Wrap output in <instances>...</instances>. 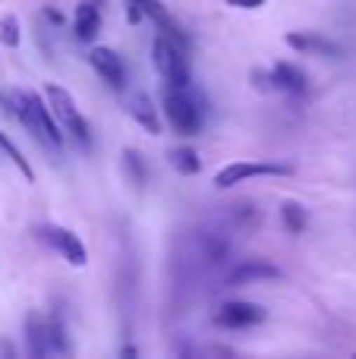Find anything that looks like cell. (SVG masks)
I'll use <instances>...</instances> for the list:
<instances>
[{
	"mask_svg": "<svg viewBox=\"0 0 356 359\" xmlns=\"http://www.w3.org/2000/svg\"><path fill=\"white\" fill-rule=\"evenodd\" d=\"M287 174H290V168H284V164L237 161V164H227V168H221L218 174H214V186H218V189H227V186H237L249 177H287Z\"/></svg>",
	"mask_w": 356,
	"mask_h": 359,
	"instance_id": "obj_5",
	"label": "cell"
},
{
	"mask_svg": "<svg viewBox=\"0 0 356 359\" xmlns=\"http://www.w3.org/2000/svg\"><path fill=\"white\" fill-rule=\"evenodd\" d=\"M88 60H92V67H95V73L101 76V79L107 82L111 88H123V79H126V73H123V60H120L117 54H114L111 48H95L92 54H88Z\"/></svg>",
	"mask_w": 356,
	"mask_h": 359,
	"instance_id": "obj_8",
	"label": "cell"
},
{
	"mask_svg": "<svg viewBox=\"0 0 356 359\" xmlns=\"http://www.w3.org/2000/svg\"><path fill=\"white\" fill-rule=\"evenodd\" d=\"M281 221H284V227H287V233H303L306 224H309V217H306V208H303L300 202H284L281 205Z\"/></svg>",
	"mask_w": 356,
	"mask_h": 359,
	"instance_id": "obj_16",
	"label": "cell"
},
{
	"mask_svg": "<svg viewBox=\"0 0 356 359\" xmlns=\"http://www.w3.org/2000/svg\"><path fill=\"white\" fill-rule=\"evenodd\" d=\"M278 278H281V271H278L275 265L256 259V262H243V265L233 268V271L227 274V284L243 287V284H259V280H278Z\"/></svg>",
	"mask_w": 356,
	"mask_h": 359,
	"instance_id": "obj_9",
	"label": "cell"
},
{
	"mask_svg": "<svg viewBox=\"0 0 356 359\" xmlns=\"http://www.w3.org/2000/svg\"><path fill=\"white\" fill-rule=\"evenodd\" d=\"M268 76H271V82H275V88H281V92H287V95L306 92V73L296 69L294 63H275Z\"/></svg>",
	"mask_w": 356,
	"mask_h": 359,
	"instance_id": "obj_13",
	"label": "cell"
},
{
	"mask_svg": "<svg viewBox=\"0 0 356 359\" xmlns=\"http://www.w3.org/2000/svg\"><path fill=\"white\" fill-rule=\"evenodd\" d=\"M265 0H227V6H237V10H256Z\"/></svg>",
	"mask_w": 356,
	"mask_h": 359,
	"instance_id": "obj_22",
	"label": "cell"
},
{
	"mask_svg": "<svg viewBox=\"0 0 356 359\" xmlns=\"http://www.w3.org/2000/svg\"><path fill=\"white\" fill-rule=\"evenodd\" d=\"M73 29H76V38L79 41H92L101 29V13H98V4L95 0H82L76 6V16H73Z\"/></svg>",
	"mask_w": 356,
	"mask_h": 359,
	"instance_id": "obj_12",
	"label": "cell"
},
{
	"mask_svg": "<svg viewBox=\"0 0 356 359\" xmlns=\"http://www.w3.org/2000/svg\"><path fill=\"white\" fill-rule=\"evenodd\" d=\"M10 104H13V114L19 117V123H22L44 149H54V151L60 149L63 133H60V126H57V117L48 101H41L35 92H13Z\"/></svg>",
	"mask_w": 356,
	"mask_h": 359,
	"instance_id": "obj_1",
	"label": "cell"
},
{
	"mask_svg": "<svg viewBox=\"0 0 356 359\" xmlns=\"http://www.w3.org/2000/svg\"><path fill=\"white\" fill-rule=\"evenodd\" d=\"M19 41H22V35H19V19L13 16V13L0 16V44H6V48H19Z\"/></svg>",
	"mask_w": 356,
	"mask_h": 359,
	"instance_id": "obj_17",
	"label": "cell"
},
{
	"mask_svg": "<svg viewBox=\"0 0 356 359\" xmlns=\"http://www.w3.org/2000/svg\"><path fill=\"white\" fill-rule=\"evenodd\" d=\"M48 331H50V353H69V344H67V331H63L60 318H48Z\"/></svg>",
	"mask_w": 356,
	"mask_h": 359,
	"instance_id": "obj_18",
	"label": "cell"
},
{
	"mask_svg": "<svg viewBox=\"0 0 356 359\" xmlns=\"http://www.w3.org/2000/svg\"><path fill=\"white\" fill-rule=\"evenodd\" d=\"M164 117L180 136H199L202 130V107L189 95V88H170L164 92Z\"/></svg>",
	"mask_w": 356,
	"mask_h": 359,
	"instance_id": "obj_2",
	"label": "cell"
},
{
	"mask_svg": "<svg viewBox=\"0 0 356 359\" xmlns=\"http://www.w3.org/2000/svg\"><path fill=\"white\" fill-rule=\"evenodd\" d=\"M142 4H145V0H126V19H130L132 25H136V22H142V16H145Z\"/></svg>",
	"mask_w": 356,
	"mask_h": 359,
	"instance_id": "obj_21",
	"label": "cell"
},
{
	"mask_svg": "<svg viewBox=\"0 0 356 359\" xmlns=\"http://www.w3.org/2000/svg\"><path fill=\"white\" fill-rule=\"evenodd\" d=\"M233 217L240 221V227H256V224H259V211H256V205H246V202L233 205Z\"/></svg>",
	"mask_w": 356,
	"mask_h": 359,
	"instance_id": "obj_20",
	"label": "cell"
},
{
	"mask_svg": "<svg viewBox=\"0 0 356 359\" xmlns=\"http://www.w3.org/2000/svg\"><path fill=\"white\" fill-rule=\"evenodd\" d=\"M287 44L294 50H303V54H341V48L328 38L315 35V32H290Z\"/></svg>",
	"mask_w": 356,
	"mask_h": 359,
	"instance_id": "obj_14",
	"label": "cell"
},
{
	"mask_svg": "<svg viewBox=\"0 0 356 359\" xmlns=\"http://www.w3.org/2000/svg\"><path fill=\"white\" fill-rule=\"evenodd\" d=\"M265 316L268 312L262 309L259 303H243V299H233V303H224L221 306V312L214 316V322L221 325V328H252V325H262Z\"/></svg>",
	"mask_w": 356,
	"mask_h": 359,
	"instance_id": "obj_7",
	"label": "cell"
},
{
	"mask_svg": "<svg viewBox=\"0 0 356 359\" xmlns=\"http://www.w3.org/2000/svg\"><path fill=\"white\" fill-rule=\"evenodd\" d=\"M170 164H174V170L177 174H183V177H196L202 170V158L196 155L193 149H186V145L170 151Z\"/></svg>",
	"mask_w": 356,
	"mask_h": 359,
	"instance_id": "obj_15",
	"label": "cell"
},
{
	"mask_svg": "<svg viewBox=\"0 0 356 359\" xmlns=\"http://www.w3.org/2000/svg\"><path fill=\"white\" fill-rule=\"evenodd\" d=\"M41 233H44V240H48L50 246H54L57 252H60L73 268H82V265L88 262V249H85V243H82L79 236L73 233V230L60 227V224H48V227H44Z\"/></svg>",
	"mask_w": 356,
	"mask_h": 359,
	"instance_id": "obj_6",
	"label": "cell"
},
{
	"mask_svg": "<svg viewBox=\"0 0 356 359\" xmlns=\"http://www.w3.org/2000/svg\"><path fill=\"white\" fill-rule=\"evenodd\" d=\"M44 98H48V104H50V111H54L57 123L67 126V133H73V136L79 139L82 145L92 139L85 117L76 111V101H73V95H69L67 88H60V86H44Z\"/></svg>",
	"mask_w": 356,
	"mask_h": 359,
	"instance_id": "obj_4",
	"label": "cell"
},
{
	"mask_svg": "<svg viewBox=\"0 0 356 359\" xmlns=\"http://www.w3.org/2000/svg\"><path fill=\"white\" fill-rule=\"evenodd\" d=\"M123 164L130 168V174H132V180H136V186H142L145 183V161H142V155L139 151H123Z\"/></svg>",
	"mask_w": 356,
	"mask_h": 359,
	"instance_id": "obj_19",
	"label": "cell"
},
{
	"mask_svg": "<svg viewBox=\"0 0 356 359\" xmlns=\"http://www.w3.org/2000/svg\"><path fill=\"white\" fill-rule=\"evenodd\" d=\"M126 111H130V117L136 120L145 133H151V136H158V133H161L158 111H155V104H151V98L145 92H132L130 98H126Z\"/></svg>",
	"mask_w": 356,
	"mask_h": 359,
	"instance_id": "obj_10",
	"label": "cell"
},
{
	"mask_svg": "<svg viewBox=\"0 0 356 359\" xmlns=\"http://www.w3.org/2000/svg\"><path fill=\"white\" fill-rule=\"evenodd\" d=\"M25 341H29V353L35 359L50 353V331H48V318H41L38 312H29L25 318Z\"/></svg>",
	"mask_w": 356,
	"mask_h": 359,
	"instance_id": "obj_11",
	"label": "cell"
},
{
	"mask_svg": "<svg viewBox=\"0 0 356 359\" xmlns=\"http://www.w3.org/2000/svg\"><path fill=\"white\" fill-rule=\"evenodd\" d=\"M95 4H98V6H101V4H104V0H95Z\"/></svg>",
	"mask_w": 356,
	"mask_h": 359,
	"instance_id": "obj_23",
	"label": "cell"
},
{
	"mask_svg": "<svg viewBox=\"0 0 356 359\" xmlns=\"http://www.w3.org/2000/svg\"><path fill=\"white\" fill-rule=\"evenodd\" d=\"M0 158H6V155H4V149H0Z\"/></svg>",
	"mask_w": 356,
	"mask_h": 359,
	"instance_id": "obj_24",
	"label": "cell"
},
{
	"mask_svg": "<svg viewBox=\"0 0 356 359\" xmlns=\"http://www.w3.org/2000/svg\"><path fill=\"white\" fill-rule=\"evenodd\" d=\"M151 57H155V67L161 73V79L170 88H189V63H186V50L180 44L158 35L155 44H151Z\"/></svg>",
	"mask_w": 356,
	"mask_h": 359,
	"instance_id": "obj_3",
	"label": "cell"
}]
</instances>
